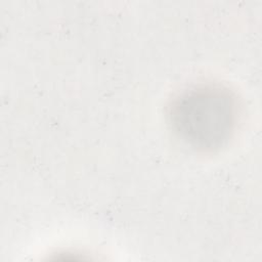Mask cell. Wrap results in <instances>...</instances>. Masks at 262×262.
<instances>
[{"label": "cell", "instance_id": "1", "mask_svg": "<svg viewBox=\"0 0 262 262\" xmlns=\"http://www.w3.org/2000/svg\"><path fill=\"white\" fill-rule=\"evenodd\" d=\"M237 116L235 96L217 84L187 88L174 98L169 112L176 135L202 151H212L225 144L234 131Z\"/></svg>", "mask_w": 262, "mask_h": 262}]
</instances>
